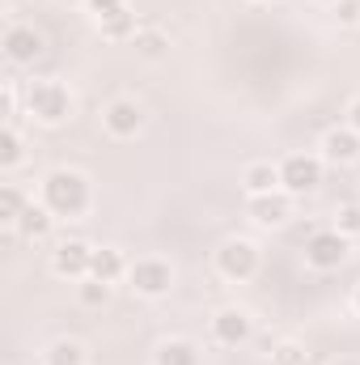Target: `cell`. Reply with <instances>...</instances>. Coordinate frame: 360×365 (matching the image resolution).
I'll return each instance as SVG.
<instances>
[{
    "mask_svg": "<svg viewBox=\"0 0 360 365\" xmlns=\"http://www.w3.org/2000/svg\"><path fill=\"white\" fill-rule=\"evenodd\" d=\"M132 284H136L140 293H166V289H170V268L157 264V259H144V264L132 268Z\"/></svg>",
    "mask_w": 360,
    "mask_h": 365,
    "instance_id": "6",
    "label": "cell"
},
{
    "mask_svg": "<svg viewBox=\"0 0 360 365\" xmlns=\"http://www.w3.org/2000/svg\"><path fill=\"white\" fill-rule=\"evenodd\" d=\"M17 158H21V149H17V136H13V132H4V136H0V162H4V166H13Z\"/></svg>",
    "mask_w": 360,
    "mask_h": 365,
    "instance_id": "20",
    "label": "cell"
},
{
    "mask_svg": "<svg viewBox=\"0 0 360 365\" xmlns=\"http://www.w3.org/2000/svg\"><path fill=\"white\" fill-rule=\"evenodd\" d=\"M81 302H90V306L106 302V280H90V284L81 289Z\"/></svg>",
    "mask_w": 360,
    "mask_h": 365,
    "instance_id": "22",
    "label": "cell"
},
{
    "mask_svg": "<svg viewBox=\"0 0 360 365\" xmlns=\"http://www.w3.org/2000/svg\"><path fill=\"white\" fill-rule=\"evenodd\" d=\"M85 200H90V191H85V179H81V175H73V170H55V175L47 179V204H51L55 212L73 217V212L85 208Z\"/></svg>",
    "mask_w": 360,
    "mask_h": 365,
    "instance_id": "1",
    "label": "cell"
},
{
    "mask_svg": "<svg viewBox=\"0 0 360 365\" xmlns=\"http://www.w3.org/2000/svg\"><path fill=\"white\" fill-rule=\"evenodd\" d=\"M30 110L38 115V119H47V123H55V119H64L68 115V90L64 86H34L30 90Z\"/></svg>",
    "mask_w": 360,
    "mask_h": 365,
    "instance_id": "3",
    "label": "cell"
},
{
    "mask_svg": "<svg viewBox=\"0 0 360 365\" xmlns=\"http://www.w3.org/2000/svg\"><path fill=\"white\" fill-rule=\"evenodd\" d=\"M157 365H195V349H191V344H182V340H174V344H162Z\"/></svg>",
    "mask_w": 360,
    "mask_h": 365,
    "instance_id": "14",
    "label": "cell"
},
{
    "mask_svg": "<svg viewBox=\"0 0 360 365\" xmlns=\"http://www.w3.org/2000/svg\"><path fill=\"white\" fill-rule=\"evenodd\" d=\"M127 30H132V17H127L123 9L106 13V34H127Z\"/></svg>",
    "mask_w": 360,
    "mask_h": 365,
    "instance_id": "19",
    "label": "cell"
},
{
    "mask_svg": "<svg viewBox=\"0 0 360 365\" xmlns=\"http://www.w3.org/2000/svg\"><path fill=\"white\" fill-rule=\"evenodd\" d=\"M271 182H275V170H271V166H250V170H246V187H250L255 195L271 191Z\"/></svg>",
    "mask_w": 360,
    "mask_h": 365,
    "instance_id": "15",
    "label": "cell"
},
{
    "mask_svg": "<svg viewBox=\"0 0 360 365\" xmlns=\"http://www.w3.org/2000/svg\"><path fill=\"white\" fill-rule=\"evenodd\" d=\"M0 212H4V221H13V217H21L26 208H21V191L17 187H4L0 191Z\"/></svg>",
    "mask_w": 360,
    "mask_h": 365,
    "instance_id": "18",
    "label": "cell"
},
{
    "mask_svg": "<svg viewBox=\"0 0 360 365\" xmlns=\"http://www.w3.org/2000/svg\"><path fill=\"white\" fill-rule=\"evenodd\" d=\"M212 327H216V340H225V344H242L250 336V319L242 310H221Z\"/></svg>",
    "mask_w": 360,
    "mask_h": 365,
    "instance_id": "8",
    "label": "cell"
},
{
    "mask_svg": "<svg viewBox=\"0 0 360 365\" xmlns=\"http://www.w3.org/2000/svg\"><path fill=\"white\" fill-rule=\"evenodd\" d=\"M344 255H348V242H344V234H314L309 242H305V259L314 264V268H339L344 264Z\"/></svg>",
    "mask_w": 360,
    "mask_h": 365,
    "instance_id": "2",
    "label": "cell"
},
{
    "mask_svg": "<svg viewBox=\"0 0 360 365\" xmlns=\"http://www.w3.org/2000/svg\"><path fill=\"white\" fill-rule=\"evenodd\" d=\"M339 21H360V0H339Z\"/></svg>",
    "mask_w": 360,
    "mask_h": 365,
    "instance_id": "23",
    "label": "cell"
},
{
    "mask_svg": "<svg viewBox=\"0 0 360 365\" xmlns=\"http://www.w3.org/2000/svg\"><path fill=\"white\" fill-rule=\"evenodd\" d=\"M356 306H360V293H356Z\"/></svg>",
    "mask_w": 360,
    "mask_h": 365,
    "instance_id": "28",
    "label": "cell"
},
{
    "mask_svg": "<svg viewBox=\"0 0 360 365\" xmlns=\"http://www.w3.org/2000/svg\"><path fill=\"white\" fill-rule=\"evenodd\" d=\"M352 123L360 128V98H356V106H352Z\"/></svg>",
    "mask_w": 360,
    "mask_h": 365,
    "instance_id": "27",
    "label": "cell"
},
{
    "mask_svg": "<svg viewBox=\"0 0 360 365\" xmlns=\"http://www.w3.org/2000/svg\"><path fill=\"white\" fill-rule=\"evenodd\" d=\"M275 361H280V365H301V353H297L292 344H284V349L275 353Z\"/></svg>",
    "mask_w": 360,
    "mask_h": 365,
    "instance_id": "24",
    "label": "cell"
},
{
    "mask_svg": "<svg viewBox=\"0 0 360 365\" xmlns=\"http://www.w3.org/2000/svg\"><path fill=\"white\" fill-rule=\"evenodd\" d=\"M90 272H93V280H115V276L123 272V259H119L115 251H93Z\"/></svg>",
    "mask_w": 360,
    "mask_h": 365,
    "instance_id": "12",
    "label": "cell"
},
{
    "mask_svg": "<svg viewBox=\"0 0 360 365\" xmlns=\"http://www.w3.org/2000/svg\"><path fill=\"white\" fill-rule=\"evenodd\" d=\"M106 128H110L115 136H132V132L140 128V106H132V102H115V106L106 110Z\"/></svg>",
    "mask_w": 360,
    "mask_h": 365,
    "instance_id": "10",
    "label": "cell"
},
{
    "mask_svg": "<svg viewBox=\"0 0 360 365\" xmlns=\"http://www.w3.org/2000/svg\"><path fill=\"white\" fill-rule=\"evenodd\" d=\"M90 4L102 13V17H106V13H115V9H123V0H90Z\"/></svg>",
    "mask_w": 360,
    "mask_h": 365,
    "instance_id": "26",
    "label": "cell"
},
{
    "mask_svg": "<svg viewBox=\"0 0 360 365\" xmlns=\"http://www.w3.org/2000/svg\"><path fill=\"white\" fill-rule=\"evenodd\" d=\"M136 47H140L144 56H162V51H166V38H162V34H140Z\"/></svg>",
    "mask_w": 360,
    "mask_h": 365,
    "instance_id": "21",
    "label": "cell"
},
{
    "mask_svg": "<svg viewBox=\"0 0 360 365\" xmlns=\"http://www.w3.org/2000/svg\"><path fill=\"white\" fill-rule=\"evenodd\" d=\"M221 272L225 276H250L255 272V247L250 242H225L221 255H216Z\"/></svg>",
    "mask_w": 360,
    "mask_h": 365,
    "instance_id": "4",
    "label": "cell"
},
{
    "mask_svg": "<svg viewBox=\"0 0 360 365\" xmlns=\"http://www.w3.org/2000/svg\"><path fill=\"white\" fill-rule=\"evenodd\" d=\"M4 51H9V60H34L43 51V38L34 30H26V26H13L4 34Z\"/></svg>",
    "mask_w": 360,
    "mask_h": 365,
    "instance_id": "7",
    "label": "cell"
},
{
    "mask_svg": "<svg viewBox=\"0 0 360 365\" xmlns=\"http://www.w3.org/2000/svg\"><path fill=\"white\" fill-rule=\"evenodd\" d=\"M47 365H81V349H77L73 340H60V344L51 349V357H47Z\"/></svg>",
    "mask_w": 360,
    "mask_h": 365,
    "instance_id": "16",
    "label": "cell"
},
{
    "mask_svg": "<svg viewBox=\"0 0 360 365\" xmlns=\"http://www.w3.org/2000/svg\"><path fill=\"white\" fill-rule=\"evenodd\" d=\"M250 212H255V221L275 225V221H284V217H288V200H280V195H259V200L250 204Z\"/></svg>",
    "mask_w": 360,
    "mask_h": 365,
    "instance_id": "11",
    "label": "cell"
},
{
    "mask_svg": "<svg viewBox=\"0 0 360 365\" xmlns=\"http://www.w3.org/2000/svg\"><path fill=\"white\" fill-rule=\"evenodd\" d=\"M90 259H93V251L85 247V242H64V247L55 251V272L60 276H77V272L90 268Z\"/></svg>",
    "mask_w": 360,
    "mask_h": 365,
    "instance_id": "9",
    "label": "cell"
},
{
    "mask_svg": "<svg viewBox=\"0 0 360 365\" xmlns=\"http://www.w3.org/2000/svg\"><path fill=\"white\" fill-rule=\"evenodd\" d=\"M344 365H352V361H344Z\"/></svg>",
    "mask_w": 360,
    "mask_h": 365,
    "instance_id": "29",
    "label": "cell"
},
{
    "mask_svg": "<svg viewBox=\"0 0 360 365\" xmlns=\"http://www.w3.org/2000/svg\"><path fill=\"white\" fill-rule=\"evenodd\" d=\"M339 225H344V230H360V208H348V212L339 217Z\"/></svg>",
    "mask_w": 360,
    "mask_h": 365,
    "instance_id": "25",
    "label": "cell"
},
{
    "mask_svg": "<svg viewBox=\"0 0 360 365\" xmlns=\"http://www.w3.org/2000/svg\"><path fill=\"white\" fill-rule=\"evenodd\" d=\"M327 153H331L335 162H352V158H356V136H352V132H331V136H327Z\"/></svg>",
    "mask_w": 360,
    "mask_h": 365,
    "instance_id": "13",
    "label": "cell"
},
{
    "mask_svg": "<svg viewBox=\"0 0 360 365\" xmlns=\"http://www.w3.org/2000/svg\"><path fill=\"white\" fill-rule=\"evenodd\" d=\"M47 225H51V221H47V212H43V208H26V212H21V230H26L30 238L47 234Z\"/></svg>",
    "mask_w": 360,
    "mask_h": 365,
    "instance_id": "17",
    "label": "cell"
},
{
    "mask_svg": "<svg viewBox=\"0 0 360 365\" xmlns=\"http://www.w3.org/2000/svg\"><path fill=\"white\" fill-rule=\"evenodd\" d=\"M280 179L288 182L292 191H309V187H318L322 170H318V162H314V158H288V162H284V170H280Z\"/></svg>",
    "mask_w": 360,
    "mask_h": 365,
    "instance_id": "5",
    "label": "cell"
}]
</instances>
